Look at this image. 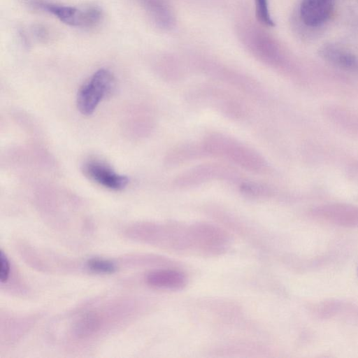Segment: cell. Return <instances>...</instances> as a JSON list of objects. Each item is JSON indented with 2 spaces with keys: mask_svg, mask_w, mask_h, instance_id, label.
Masks as SVG:
<instances>
[{
  "mask_svg": "<svg viewBox=\"0 0 358 358\" xmlns=\"http://www.w3.org/2000/svg\"><path fill=\"white\" fill-rule=\"evenodd\" d=\"M201 144L207 155L225 158L245 170L263 173L268 169L266 161L258 152L226 134L210 133Z\"/></svg>",
  "mask_w": 358,
  "mask_h": 358,
  "instance_id": "cell-1",
  "label": "cell"
},
{
  "mask_svg": "<svg viewBox=\"0 0 358 358\" xmlns=\"http://www.w3.org/2000/svg\"><path fill=\"white\" fill-rule=\"evenodd\" d=\"M214 180L238 182L241 176L235 169L218 163H206L194 166L178 175L173 180L176 187H194Z\"/></svg>",
  "mask_w": 358,
  "mask_h": 358,
  "instance_id": "cell-2",
  "label": "cell"
},
{
  "mask_svg": "<svg viewBox=\"0 0 358 358\" xmlns=\"http://www.w3.org/2000/svg\"><path fill=\"white\" fill-rule=\"evenodd\" d=\"M115 85V78L108 70L101 69L96 71L78 93L77 107L80 112L85 115L92 114Z\"/></svg>",
  "mask_w": 358,
  "mask_h": 358,
  "instance_id": "cell-3",
  "label": "cell"
},
{
  "mask_svg": "<svg viewBox=\"0 0 358 358\" xmlns=\"http://www.w3.org/2000/svg\"><path fill=\"white\" fill-rule=\"evenodd\" d=\"M191 99L204 103L231 120H242L248 115L245 103L225 90H194Z\"/></svg>",
  "mask_w": 358,
  "mask_h": 358,
  "instance_id": "cell-4",
  "label": "cell"
},
{
  "mask_svg": "<svg viewBox=\"0 0 358 358\" xmlns=\"http://www.w3.org/2000/svg\"><path fill=\"white\" fill-rule=\"evenodd\" d=\"M40 6L62 22L72 27H91L98 24L102 17L101 10L94 6L77 8L50 3H41Z\"/></svg>",
  "mask_w": 358,
  "mask_h": 358,
  "instance_id": "cell-5",
  "label": "cell"
},
{
  "mask_svg": "<svg viewBox=\"0 0 358 358\" xmlns=\"http://www.w3.org/2000/svg\"><path fill=\"white\" fill-rule=\"evenodd\" d=\"M83 170L90 180L110 189L121 190L129 182L127 176L115 173L108 166L99 161L86 162Z\"/></svg>",
  "mask_w": 358,
  "mask_h": 358,
  "instance_id": "cell-6",
  "label": "cell"
},
{
  "mask_svg": "<svg viewBox=\"0 0 358 358\" xmlns=\"http://www.w3.org/2000/svg\"><path fill=\"white\" fill-rule=\"evenodd\" d=\"M334 0H302L300 14L303 23L318 27L326 22L331 15Z\"/></svg>",
  "mask_w": 358,
  "mask_h": 358,
  "instance_id": "cell-7",
  "label": "cell"
},
{
  "mask_svg": "<svg viewBox=\"0 0 358 358\" xmlns=\"http://www.w3.org/2000/svg\"><path fill=\"white\" fill-rule=\"evenodd\" d=\"M146 282L149 285L157 288L178 289L186 285L187 278L178 271L161 269L149 273Z\"/></svg>",
  "mask_w": 358,
  "mask_h": 358,
  "instance_id": "cell-8",
  "label": "cell"
},
{
  "mask_svg": "<svg viewBox=\"0 0 358 358\" xmlns=\"http://www.w3.org/2000/svg\"><path fill=\"white\" fill-rule=\"evenodd\" d=\"M206 155L201 143H184L170 150L166 157V164L174 167Z\"/></svg>",
  "mask_w": 358,
  "mask_h": 358,
  "instance_id": "cell-9",
  "label": "cell"
},
{
  "mask_svg": "<svg viewBox=\"0 0 358 358\" xmlns=\"http://www.w3.org/2000/svg\"><path fill=\"white\" fill-rule=\"evenodd\" d=\"M322 55L327 61L343 68H353L356 64V60L352 55L334 48H324Z\"/></svg>",
  "mask_w": 358,
  "mask_h": 358,
  "instance_id": "cell-10",
  "label": "cell"
},
{
  "mask_svg": "<svg viewBox=\"0 0 358 358\" xmlns=\"http://www.w3.org/2000/svg\"><path fill=\"white\" fill-rule=\"evenodd\" d=\"M143 6L155 20L162 24L166 25L170 23V15L164 5L159 0H142Z\"/></svg>",
  "mask_w": 358,
  "mask_h": 358,
  "instance_id": "cell-11",
  "label": "cell"
},
{
  "mask_svg": "<svg viewBox=\"0 0 358 358\" xmlns=\"http://www.w3.org/2000/svg\"><path fill=\"white\" fill-rule=\"evenodd\" d=\"M239 185L241 192L250 196H266L271 192L268 186L257 182L242 180Z\"/></svg>",
  "mask_w": 358,
  "mask_h": 358,
  "instance_id": "cell-12",
  "label": "cell"
},
{
  "mask_svg": "<svg viewBox=\"0 0 358 358\" xmlns=\"http://www.w3.org/2000/svg\"><path fill=\"white\" fill-rule=\"evenodd\" d=\"M87 265L91 271L100 273H113L117 269L113 262L99 258H92L88 260Z\"/></svg>",
  "mask_w": 358,
  "mask_h": 358,
  "instance_id": "cell-13",
  "label": "cell"
},
{
  "mask_svg": "<svg viewBox=\"0 0 358 358\" xmlns=\"http://www.w3.org/2000/svg\"><path fill=\"white\" fill-rule=\"evenodd\" d=\"M255 6L259 21L268 27H273L274 22L269 13L267 0H255Z\"/></svg>",
  "mask_w": 358,
  "mask_h": 358,
  "instance_id": "cell-14",
  "label": "cell"
},
{
  "mask_svg": "<svg viewBox=\"0 0 358 358\" xmlns=\"http://www.w3.org/2000/svg\"><path fill=\"white\" fill-rule=\"evenodd\" d=\"M1 268L0 272V281L1 282H6L10 277V264L3 251H1Z\"/></svg>",
  "mask_w": 358,
  "mask_h": 358,
  "instance_id": "cell-15",
  "label": "cell"
},
{
  "mask_svg": "<svg viewBox=\"0 0 358 358\" xmlns=\"http://www.w3.org/2000/svg\"><path fill=\"white\" fill-rule=\"evenodd\" d=\"M357 273H358V266H357Z\"/></svg>",
  "mask_w": 358,
  "mask_h": 358,
  "instance_id": "cell-16",
  "label": "cell"
}]
</instances>
